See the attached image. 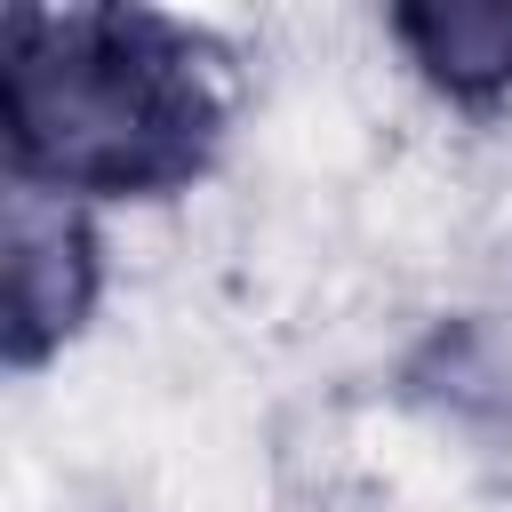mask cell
<instances>
[{
  "mask_svg": "<svg viewBox=\"0 0 512 512\" xmlns=\"http://www.w3.org/2000/svg\"><path fill=\"white\" fill-rule=\"evenodd\" d=\"M240 128V48L136 0L8 8L0 160L8 184L80 208H152L200 192Z\"/></svg>",
  "mask_w": 512,
  "mask_h": 512,
  "instance_id": "obj_1",
  "label": "cell"
},
{
  "mask_svg": "<svg viewBox=\"0 0 512 512\" xmlns=\"http://www.w3.org/2000/svg\"><path fill=\"white\" fill-rule=\"evenodd\" d=\"M104 224L80 200H48L8 184L0 200V360L8 376H40L48 360H64L104 304Z\"/></svg>",
  "mask_w": 512,
  "mask_h": 512,
  "instance_id": "obj_2",
  "label": "cell"
},
{
  "mask_svg": "<svg viewBox=\"0 0 512 512\" xmlns=\"http://www.w3.org/2000/svg\"><path fill=\"white\" fill-rule=\"evenodd\" d=\"M384 40L448 112L512 104V0H400L384 8Z\"/></svg>",
  "mask_w": 512,
  "mask_h": 512,
  "instance_id": "obj_3",
  "label": "cell"
}]
</instances>
